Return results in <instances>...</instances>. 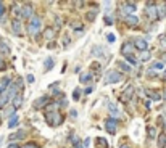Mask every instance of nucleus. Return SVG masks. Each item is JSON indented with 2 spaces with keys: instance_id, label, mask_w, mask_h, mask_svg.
<instances>
[{
  "instance_id": "1a4fd4ad",
  "label": "nucleus",
  "mask_w": 166,
  "mask_h": 148,
  "mask_svg": "<svg viewBox=\"0 0 166 148\" xmlns=\"http://www.w3.org/2000/svg\"><path fill=\"white\" fill-rule=\"evenodd\" d=\"M132 95H134V87H132V85H129V87L124 90V93L121 95V100L126 103V101H129L131 98H132Z\"/></svg>"
},
{
  "instance_id": "bb28decb",
  "label": "nucleus",
  "mask_w": 166,
  "mask_h": 148,
  "mask_svg": "<svg viewBox=\"0 0 166 148\" xmlns=\"http://www.w3.org/2000/svg\"><path fill=\"white\" fill-rule=\"evenodd\" d=\"M44 66H45V69H47V71H50L53 68V60L52 58H47V60H45V63H44Z\"/></svg>"
},
{
  "instance_id": "ddd939ff",
  "label": "nucleus",
  "mask_w": 166,
  "mask_h": 148,
  "mask_svg": "<svg viewBox=\"0 0 166 148\" xmlns=\"http://www.w3.org/2000/svg\"><path fill=\"white\" fill-rule=\"evenodd\" d=\"M44 37L47 39V41H52V39L55 37V31H53V27H45L44 29Z\"/></svg>"
},
{
  "instance_id": "8fccbe9b",
  "label": "nucleus",
  "mask_w": 166,
  "mask_h": 148,
  "mask_svg": "<svg viewBox=\"0 0 166 148\" xmlns=\"http://www.w3.org/2000/svg\"><path fill=\"white\" fill-rule=\"evenodd\" d=\"M74 148H84V145H81V143H78V145H74Z\"/></svg>"
},
{
  "instance_id": "f03ea898",
  "label": "nucleus",
  "mask_w": 166,
  "mask_h": 148,
  "mask_svg": "<svg viewBox=\"0 0 166 148\" xmlns=\"http://www.w3.org/2000/svg\"><path fill=\"white\" fill-rule=\"evenodd\" d=\"M41 29V18H37V16H34V18L27 23V34H31V36H36Z\"/></svg>"
},
{
  "instance_id": "473e14b6",
  "label": "nucleus",
  "mask_w": 166,
  "mask_h": 148,
  "mask_svg": "<svg viewBox=\"0 0 166 148\" xmlns=\"http://www.w3.org/2000/svg\"><path fill=\"white\" fill-rule=\"evenodd\" d=\"M128 61H129V63L132 65V66L137 65V60H135V56H134V55H132V56H128Z\"/></svg>"
},
{
  "instance_id": "7ed1b4c3",
  "label": "nucleus",
  "mask_w": 166,
  "mask_h": 148,
  "mask_svg": "<svg viewBox=\"0 0 166 148\" xmlns=\"http://www.w3.org/2000/svg\"><path fill=\"white\" fill-rule=\"evenodd\" d=\"M145 15L152 19H158V7L153 2H148L145 5Z\"/></svg>"
},
{
  "instance_id": "a878e982",
  "label": "nucleus",
  "mask_w": 166,
  "mask_h": 148,
  "mask_svg": "<svg viewBox=\"0 0 166 148\" xmlns=\"http://www.w3.org/2000/svg\"><path fill=\"white\" fill-rule=\"evenodd\" d=\"M8 84H10V77H3L2 81H0V87L5 90V89H8V87H10Z\"/></svg>"
},
{
  "instance_id": "aec40b11",
  "label": "nucleus",
  "mask_w": 166,
  "mask_h": 148,
  "mask_svg": "<svg viewBox=\"0 0 166 148\" xmlns=\"http://www.w3.org/2000/svg\"><path fill=\"white\" fill-rule=\"evenodd\" d=\"M158 146L164 148L166 146V134H160L158 135Z\"/></svg>"
},
{
  "instance_id": "f3484780",
  "label": "nucleus",
  "mask_w": 166,
  "mask_h": 148,
  "mask_svg": "<svg viewBox=\"0 0 166 148\" xmlns=\"http://www.w3.org/2000/svg\"><path fill=\"white\" fill-rule=\"evenodd\" d=\"M11 26H13V31H15L16 34H18V36H23V27H21V21L15 19V21H13V24H11Z\"/></svg>"
},
{
  "instance_id": "37998d69",
  "label": "nucleus",
  "mask_w": 166,
  "mask_h": 148,
  "mask_svg": "<svg viewBox=\"0 0 166 148\" xmlns=\"http://www.w3.org/2000/svg\"><path fill=\"white\" fill-rule=\"evenodd\" d=\"M92 69H97V71H99V69H100V65H99V63H92Z\"/></svg>"
},
{
  "instance_id": "c756f323",
  "label": "nucleus",
  "mask_w": 166,
  "mask_h": 148,
  "mask_svg": "<svg viewBox=\"0 0 166 148\" xmlns=\"http://www.w3.org/2000/svg\"><path fill=\"white\" fill-rule=\"evenodd\" d=\"M147 132H148V137H150V139H155V137H157V130H155V127H148Z\"/></svg>"
},
{
  "instance_id": "39448f33",
  "label": "nucleus",
  "mask_w": 166,
  "mask_h": 148,
  "mask_svg": "<svg viewBox=\"0 0 166 148\" xmlns=\"http://www.w3.org/2000/svg\"><path fill=\"white\" fill-rule=\"evenodd\" d=\"M105 129H106V132H110V134H116V129H118V121L116 119H106L105 121Z\"/></svg>"
},
{
  "instance_id": "f704fd0d",
  "label": "nucleus",
  "mask_w": 166,
  "mask_h": 148,
  "mask_svg": "<svg viewBox=\"0 0 166 148\" xmlns=\"http://www.w3.org/2000/svg\"><path fill=\"white\" fill-rule=\"evenodd\" d=\"M23 148H39V145L37 143H26Z\"/></svg>"
},
{
  "instance_id": "f8f14e48",
  "label": "nucleus",
  "mask_w": 166,
  "mask_h": 148,
  "mask_svg": "<svg viewBox=\"0 0 166 148\" xmlns=\"http://www.w3.org/2000/svg\"><path fill=\"white\" fill-rule=\"evenodd\" d=\"M0 53H3V55L10 53V45H8L7 41H3V39H0Z\"/></svg>"
},
{
  "instance_id": "4c0bfd02",
  "label": "nucleus",
  "mask_w": 166,
  "mask_h": 148,
  "mask_svg": "<svg viewBox=\"0 0 166 148\" xmlns=\"http://www.w3.org/2000/svg\"><path fill=\"white\" fill-rule=\"evenodd\" d=\"M105 24H108V26L113 24V19L110 18V16H105Z\"/></svg>"
},
{
  "instance_id": "49530a36",
  "label": "nucleus",
  "mask_w": 166,
  "mask_h": 148,
  "mask_svg": "<svg viewBox=\"0 0 166 148\" xmlns=\"http://www.w3.org/2000/svg\"><path fill=\"white\" fill-rule=\"evenodd\" d=\"M160 41H161V44L166 47V37H160Z\"/></svg>"
},
{
  "instance_id": "c85d7f7f",
  "label": "nucleus",
  "mask_w": 166,
  "mask_h": 148,
  "mask_svg": "<svg viewBox=\"0 0 166 148\" xmlns=\"http://www.w3.org/2000/svg\"><path fill=\"white\" fill-rule=\"evenodd\" d=\"M95 16H97V11H89V13L85 15V19H87V21H94Z\"/></svg>"
},
{
  "instance_id": "b1692460",
  "label": "nucleus",
  "mask_w": 166,
  "mask_h": 148,
  "mask_svg": "<svg viewBox=\"0 0 166 148\" xmlns=\"http://www.w3.org/2000/svg\"><path fill=\"white\" fill-rule=\"evenodd\" d=\"M16 126H18V116H11L10 122H8V127L10 129H15Z\"/></svg>"
},
{
  "instance_id": "de8ad7c7",
  "label": "nucleus",
  "mask_w": 166,
  "mask_h": 148,
  "mask_svg": "<svg viewBox=\"0 0 166 148\" xmlns=\"http://www.w3.org/2000/svg\"><path fill=\"white\" fill-rule=\"evenodd\" d=\"M90 143V139H85V142H84V146H87Z\"/></svg>"
},
{
  "instance_id": "0eeeda50",
  "label": "nucleus",
  "mask_w": 166,
  "mask_h": 148,
  "mask_svg": "<svg viewBox=\"0 0 166 148\" xmlns=\"http://www.w3.org/2000/svg\"><path fill=\"white\" fill-rule=\"evenodd\" d=\"M134 47L137 50H142V52H147V47H148V44L145 39H142V37H135L134 39Z\"/></svg>"
},
{
  "instance_id": "72a5a7b5",
  "label": "nucleus",
  "mask_w": 166,
  "mask_h": 148,
  "mask_svg": "<svg viewBox=\"0 0 166 148\" xmlns=\"http://www.w3.org/2000/svg\"><path fill=\"white\" fill-rule=\"evenodd\" d=\"M71 26L78 31H82V24H79V23H71Z\"/></svg>"
},
{
  "instance_id": "6e6d98bb",
  "label": "nucleus",
  "mask_w": 166,
  "mask_h": 148,
  "mask_svg": "<svg viewBox=\"0 0 166 148\" xmlns=\"http://www.w3.org/2000/svg\"><path fill=\"white\" fill-rule=\"evenodd\" d=\"M164 61H166V55H164Z\"/></svg>"
},
{
  "instance_id": "2f4dec72",
  "label": "nucleus",
  "mask_w": 166,
  "mask_h": 148,
  "mask_svg": "<svg viewBox=\"0 0 166 148\" xmlns=\"http://www.w3.org/2000/svg\"><path fill=\"white\" fill-rule=\"evenodd\" d=\"M140 60H142V61H148V60H150V53H148V52H142Z\"/></svg>"
},
{
  "instance_id": "864d4df0",
  "label": "nucleus",
  "mask_w": 166,
  "mask_h": 148,
  "mask_svg": "<svg viewBox=\"0 0 166 148\" xmlns=\"http://www.w3.org/2000/svg\"><path fill=\"white\" fill-rule=\"evenodd\" d=\"M164 129H166V115H164Z\"/></svg>"
},
{
  "instance_id": "20e7f679",
  "label": "nucleus",
  "mask_w": 166,
  "mask_h": 148,
  "mask_svg": "<svg viewBox=\"0 0 166 148\" xmlns=\"http://www.w3.org/2000/svg\"><path fill=\"white\" fill-rule=\"evenodd\" d=\"M123 79V74L118 72V71H108L106 76H105V84H114V82H119Z\"/></svg>"
},
{
  "instance_id": "cd10ccee",
  "label": "nucleus",
  "mask_w": 166,
  "mask_h": 148,
  "mask_svg": "<svg viewBox=\"0 0 166 148\" xmlns=\"http://www.w3.org/2000/svg\"><path fill=\"white\" fill-rule=\"evenodd\" d=\"M108 108H110V111H111V115H113V116H118V115H119V111H118V108H116V106H114L113 103H108Z\"/></svg>"
},
{
  "instance_id": "4468645a",
  "label": "nucleus",
  "mask_w": 166,
  "mask_h": 148,
  "mask_svg": "<svg viewBox=\"0 0 166 148\" xmlns=\"http://www.w3.org/2000/svg\"><path fill=\"white\" fill-rule=\"evenodd\" d=\"M145 93L150 97L152 100H155V101H158V100H161V98H163V97L160 95L158 92H155V90H150V89H147V90H145Z\"/></svg>"
},
{
  "instance_id": "e433bc0d",
  "label": "nucleus",
  "mask_w": 166,
  "mask_h": 148,
  "mask_svg": "<svg viewBox=\"0 0 166 148\" xmlns=\"http://www.w3.org/2000/svg\"><path fill=\"white\" fill-rule=\"evenodd\" d=\"M153 69H163V63H153Z\"/></svg>"
},
{
  "instance_id": "09e8293b",
  "label": "nucleus",
  "mask_w": 166,
  "mask_h": 148,
  "mask_svg": "<svg viewBox=\"0 0 166 148\" xmlns=\"http://www.w3.org/2000/svg\"><path fill=\"white\" fill-rule=\"evenodd\" d=\"M8 148H20V146H18V145H15V143H11V145H10Z\"/></svg>"
},
{
  "instance_id": "423d86ee",
  "label": "nucleus",
  "mask_w": 166,
  "mask_h": 148,
  "mask_svg": "<svg viewBox=\"0 0 166 148\" xmlns=\"http://www.w3.org/2000/svg\"><path fill=\"white\" fill-rule=\"evenodd\" d=\"M21 16L24 19H32L34 18V8H32V5H24V7L21 8Z\"/></svg>"
},
{
  "instance_id": "c9c22d12",
  "label": "nucleus",
  "mask_w": 166,
  "mask_h": 148,
  "mask_svg": "<svg viewBox=\"0 0 166 148\" xmlns=\"http://www.w3.org/2000/svg\"><path fill=\"white\" fill-rule=\"evenodd\" d=\"M5 11H7V8H5L3 2H0V15H5Z\"/></svg>"
},
{
  "instance_id": "2eb2a0df",
  "label": "nucleus",
  "mask_w": 166,
  "mask_h": 148,
  "mask_svg": "<svg viewBox=\"0 0 166 148\" xmlns=\"http://www.w3.org/2000/svg\"><path fill=\"white\" fill-rule=\"evenodd\" d=\"M126 23H128V26H137L139 24V18L132 16V15H128L126 16Z\"/></svg>"
},
{
  "instance_id": "412c9836",
  "label": "nucleus",
  "mask_w": 166,
  "mask_h": 148,
  "mask_svg": "<svg viewBox=\"0 0 166 148\" xmlns=\"http://www.w3.org/2000/svg\"><path fill=\"white\" fill-rule=\"evenodd\" d=\"M89 81H92V72H84V74H81V82L82 84L89 82Z\"/></svg>"
},
{
  "instance_id": "3c124183",
  "label": "nucleus",
  "mask_w": 166,
  "mask_h": 148,
  "mask_svg": "<svg viewBox=\"0 0 166 148\" xmlns=\"http://www.w3.org/2000/svg\"><path fill=\"white\" fill-rule=\"evenodd\" d=\"M163 98L166 100V89H164V93H163Z\"/></svg>"
},
{
  "instance_id": "6ab92c4d",
  "label": "nucleus",
  "mask_w": 166,
  "mask_h": 148,
  "mask_svg": "<svg viewBox=\"0 0 166 148\" xmlns=\"http://www.w3.org/2000/svg\"><path fill=\"white\" fill-rule=\"evenodd\" d=\"M164 16H166V3H163V5H160L158 7V19L164 18Z\"/></svg>"
},
{
  "instance_id": "393cba45",
  "label": "nucleus",
  "mask_w": 166,
  "mask_h": 148,
  "mask_svg": "<svg viewBox=\"0 0 166 148\" xmlns=\"http://www.w3.org/2000/svg\"><path fill=\"white\" fill-rule=\"evenodd\" d=\"M21 103H23V97L21 95H16L15 98H13V106L18 108V106H21Z\"/></svg>"
},
{
  "instance_id": "6e6552de",
  "label": "nucleus",
  "mask_w": 166,
  "mask_h": 148,
  "mask_svg": "<svg viewBox=\"0 0 166 148\" xmlns=\"http://www.w3.org/2000/svg\"><path fill=\"white\" fill-rule=\"evenodd\" d=\"M121 53L128 58V56H132L134 55V47H132V44L131 42H126L123 47H121Z\"/></svg>"
},
{
  "instance_id": "5701e85b",
  "label": "nucleus",
  "mask_w": 166,
  "mask_h": 148,
  "mask_svg": "<svg viewBox=\"0 0 166 148\" xmlns=\"http://www.w3.org/2000/svg\"><path fill=\"white\" fill-rule=\"evenodd\" d=\"M118 68H119L121 71H124V72H129V71H131V66L126 65L124 61H118Z\"/></svg>"
},
{
  "instance_id": "5fc2aeb1",
  "label": "nucleus",
  "mask_w": 166,
  "mask_h": 148,
  "mask_svg": "<svg viewBox=\"0 0 166 148\" xmlns=\"http://www.w3.org/2000/svg\"><path fill=\"white\" fill-rule=\"evenodd\" d=\"M0 122H2V116H0Z\"/></svg>"
},
{
  "instance_id": "a211bd4d",
  "label": "nucleus",
  "mask_w": 166,
  "mask_h": 148,
  "mask_svg": "<svg viewBox=\"0 0 166 148\" xmlns=\"http://www.w3.org/2000/svg\"><path fill=\"white\" fill-rule=\"evenodd\" d=\"M10 139H11V140H15V139H18V140L26 139V130H18L15 135H10Z\"/></svg>"
},
{
  "instance_id": "f257e3e1",
  "label": "nucleus",
  "mask_w": 166,
  "mask_h": 148,
  "mask_svg": "<svg viewBox=\"0 0 166 148\" xmlns=\"http://www.w3.org/2000/svg\"><path fill=\"white\" fill-rule=\"evenodd\" d=\"M45 121L50 126H60L63 124V115L60 111H53V113H45Z\"/></svg>"
},
{
  "instance_id": "7c9ffc66",
  "label": "nucleus",
  "mask_w": 166,
  "mask_h": 148,
  "mask_svg": "<svg viewBox=\"0 0 166 148\" xmlns=\"http://www.w3.org/2000/svg\"><path fill=\"white\" fill-rule=\"evenodd\" d=\"M70 140L73 142V143H74V145H78V143H79V139H78V135H76V134H74V132H73V134L70 135Z\"/></svg>"
},
{
  "instance_id": "ea45409f",
  "label": "nucleus",
  "mask_w": 166,
  "mask_h": 148,
  "mask_svg": "<svg viewBox=\"0 0 166 148\" xmlns=\"http://www.w3.org/2000/svg\"><path fill=\"white\" fill-rule=\"evenodd\" d=\"M73 97H74V100H79V89H76L73 92Z\"/></svg>"
},
{
  "instance_id": "dca6fc26",
  "label": "nucleus",
  "mask_w": 166,
  "mask_h": 148,
  "mask_svg": "<svg viewBox=\"0 0 166 148\" xmlns=\"http://www.w3.org/2000/svg\"><path fill=\"white\" fill-rule=\"evenodd\" d=\"M95 145H97V148H108V142L103 137H97L95 139Z\"/></svg>"
},
{
  "instance_id": "58836bf2",
  "label": "nucleus",
  "mask_w": 166,
  "mask_h": 148,
  "mask_svg": "<svg viewBox=\"0 0 166 148\" xmlns=\"http://www.w3.org/2000/svg\"><path fill=\"white\" fill-rule=\"evenodd\" d=\"M20 11H21V10H20V7H18V5H13V15H18Z\"/></svg>"
},
{
  "instance_id": "c03bdc74",
  "label": "nucleus",
  "mask_w": 166,
  "mask_h": 148,
  "mask_svg": "<svg viewBox=\"0 0 166 148\" xmlns=\"http://www.w3.org/2000/svg\"><path fill=\"white\" fill-rule=\"evenodd\" d=\"M27 82H34V76H31V74H27Z\"/></svg>"
},
{
  "instance_id": "4be33fe9",
  "label": "nucleus",
  "mask_w": 166,
  "mask_h": 148,
  "mask_svg": "<svg viewBox=\"0 0 166 148\" xmlns=\"http://www.w3.org/2000/svg\"><path fill=\"white\" fill-rule=\"evenodd\" d=\"M8 98H10L8 93H2V95H0V108H3L5 105L8 103Z\"/></svg>"
},
{
  "instance_id": "603ef678",
  "label": "nucleus",
  "mask_w": 166,
  "mask_h": 148,
  "mask_svg": "<svg viewBox=\"0 0 166 148\" xmlns=\"http://www.w3.org/2000/svg\"><path fill=\"white\" fill-rule=\"evenodd\" d=\"M121 148H131V146H128V145H123Z\"/></svg>"
},
{
  "instance_id": "79ce46f5",
  "label": "nucleus",
  "mask_w": 166,
  "mask_h": 148,
  "mask_svg": "<svg viewBox=\"0 0 166 148\" xmlns=\"http://www.w3.org/2000/svg\"><path fill=\"white\" fill-rule=\"evenodd\" d=\"M3 69H5V61L0 58V71H3Z\"/></svg>"
},
{
  "instance_id": "9d476101",
  "label": "nucleus",
  "mask_w": 166,
  "mask_h": 148,
  "mask_svg": "<svg viewBox=\"0 0 166 148\" xmlns=\"http://www.w3.org/2000/svg\"><path fill=\"white\" fill-rule=\"evenodd\" d=\"M49 103H50V98H49L47 95H45V97H41V98H39V100H36V101H34V108H41V106H47Z\"/></svg>"
},
{
  "instance_id": "a19ab883",
  "label": "nucleus",
  "mask_w": 166,
  "mask_h": 148,
  "mask_svg": "<svg viewBox=\"0 0 166 148\" xmlns=\"http://www.w3.org/2000/svg\"><path fill=\"white\" fill-rule=\"evenodd\" d=\"M148 77H157V74L153 69H148Z\"/></svg>"
},
{
  "instance_id": "a18cd8bd",
  "label": "nucleus",
  "mask_w": 166,
  "mask_h": 148,
  "mask_svg": "<svg viewBox=\"0 0 166 148\" xmlns=\"http://www.w3.org/2000/svg\"><path fill=\"white\" fill-rule=\"evenodd\" d=\"M108 41H110V42H114V36H113V34H108Z\"/></svg>"
},
{
  "instance_id": "9b49d317",
  "label": "nucleus",
  "mask_w": 166,
  "mask_h": 148,
  "mask_svg": "<svg viewBox=\"0 0 166 148\" xmlns=\"http://www.w3.org/2000/svg\"><path fill=\"white\" fill-rule=\"evenodd\" d=\"M135 10H137V7H135L134 2H126V3H123V11H126V13H134Z\"/></svg>"
}]
</instances>
